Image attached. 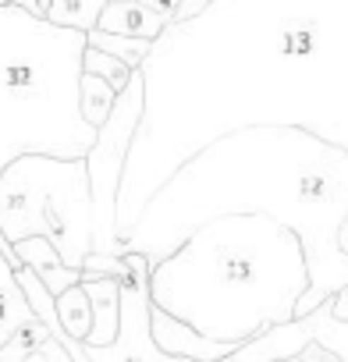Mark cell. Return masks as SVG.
<instances>
[{
    "mask_svg": "<svg viewBox=\"0 0 348 362\" xmlns=\"http://www.w3.org/2000/svg\"><path fill=\"white\" fill-rule=\"evenodd\" d=\"M29 316H33V309H29V302H25L18 281H15V270L4 256H0V344H4Z\"/></svg>",
    "mask_w": 348,
    "mask_h": 362,
    "instance_id": "30bf717a",
    "label": "cell"
},
{
    "mask_svg": "<svg viewBox=\"0 0 348 362\" xmlns=\"http://www.w3.org/2000/svg\"><path fill=\"white\" fill-rule=\"evenodd\" d=\"M210 4H217V0H182V8L174 11V18H170V25H185V22H196Z\"/></svg>",
    "mask_w": 348,
    "mask_h": 362,
    "instance_id": "2e32d148",
    "label": "cell"
},
{
    "mask_svg": "<svg viewBox=\"0 0 348 362\" xmlns=\"http://www.w3.org/2000/svg\"><path fill=\"white\" fill-rule=\"evenodd\" d=\"M79 288L86 291L89 309H93V327H89L82 348H103V344H110L114 334H117V281H114V277L82 274Z\"/></svg>",
    "mask_w": 348,
    "mask_h": 362,
    "instance_id": "ba28073f",
    "label": "cell"
},
{
    "mask_svg": "<svg viewBox=\"0 0 348 362\" xmlns=\"http://www.w3.org/2000/svg\"><path fill=\"white\" fill-rule=\"evenodd\" d=\"M47 341H50V330L43 327V320L29 316L4 344H0V362H25V358L40 355Z\"/></svg>",
    "mask_w": 348,
    "mask_h": 362,
    "instance_id": "5bb4252c",
    "label": "cell"
},
{
    "mask_svg": "<svg viewBox=\"0 0 348 362\" xmlns=\"http://www.w3.org/2000/svg\"><path fill=\"white\" fill-rule=\"evenodd\" d=\"M167 25L170 22L160 18L156 11H149L142 0H107V8L96 22L100 33L124 36V40H146V43H156Z\"/></svg>",
    "mask_w": 348,
    "mask_h": 362,
    "instance_id": "52a82bcc",
    "label": "cell"
},
{
    "mask_svg": "<svg viewBox=\"0 0 348 362\" xmlns=\"http://www.w3.org/2000/svg\"><path fill=\"white\" fill-rule=\"evenodd\" d=\"M107 0H47L43 4V22L54 29H71V33H93Z\"/></svg>",
    "mask_w": 348,
    "mask_h": 362,
    "instance_id": "9c48e42d",
    "label": "cell"
},
{
    "mask_svg": "<svg viewBox=\"0 0 348 362\" xmlns=\"http://www.w3.org/2000/svg\"><path fill=\"white\" fill-rule=\"evenodd\" d=\"M146 103V71H132L128 86L117 93L110 117L100 124L93 149L86 153L89 196H93V252L124 256L128 245L117 238V196L124 185V160L132 153L135 128L142 121Z\"/></svg>",
    "mask_w": 348,
    "mask_h": 362,
    "instance_id": "3957f363",
    "label": "cell"
},
{
    "mask_svg": "<svg viewBox=\"0 0 348 362\" xmlns=\"http://www.w3.org/2000/svg\"><path fill=\"white\" fill-rule=\"evenodd\" d=\"M54 316H57V323H61V330L68 337H75L79 344L86 341V334L93 327V309H89V298H86V291L79 284L54 298Z\"/></svg>",
    "mask_w": 348,
    "mask_h": 362,
    "instance_id": "7c38bea8",
    "label": "cell"
},
{
    "mask_svg": "<svg viewBox=\"0 0 348 362\" xmlns=\"http://www.w3.org/2000/svg\"><path fill=\"white\" fill-rule=\"evenodd\" d=\"M25 362H47V358H43V355H33V358H25Z\"/></svg>",
    "mask_w": 348,
    "mask_h": 362,
    "instance_id": "e0dca14e",
    "label": "cell"
},
{
    "mask_svg": "<svg viewBox=\"0 0 348 362\" xmlns=\"http://www.w3.org/2000/svg\"><path fill=\"white\" fill-rule=\"evenodd\" d=\"M86 36L0 4V170L18 156L86 160L96 132L79 117Z\"/></svg>",
    "mask_w": 348,
    "mask_h": 362,
    "instance_id": "6da1fadb",
    "label": "cell"
},
{
    "mask_svg": "<svg viewBox=\"0 0 348 362\" xmlns=\"http://www.w3.org/2000/svg\"><path fill=\"white\" fill-rule=\"evenodd\" d=\"M11 252H15L18 267H25V270L47 288L50 298L64 295L68 288H75V284L82 281V270L64 267L61 256L54 252V245H50L47 238H22V242L11 245Z\"/></svg>",
    "mask_w": 348,
    "mask_h": 362,
    "instance_id": "8992f818",
    "label": "cell"
},
{
    "mask_svg": "<svg viewBox=\"0 0 348 362\" xmlns=\"http://www.w3.org/2000/svg\"><path fill=\"white\" fill-rule=\"evenodd\" d=\"M114 100H117V93H114L103 78L82 71V78H79V117H82L93 132H100V124L110 117Z\"/></svg>",
    "mask_w": 348,
    "mask_h": 362,
    "instance_id": "8fae6325",
    "label": "cell"
},
{
    "mask_svg": "<svg viewBox=\"0 0 348 362\" xmlns=\"http://www.w3.org/2000/svg\"><path fill=\"white\" fill-rule=\"evenodd\" d=\"M86 47H93V50L121 61L128 71H139L146 64L149 50H153V43H146V40H124V36H110V33H100V29L86 33Z\"/></svg>",
    "mask_w": 348,
    "mask_h": 362,
    "instance_id": "4fadbf2b",
    "label": "cell"
},
{
    "mask_svg": "<svg viewBox=\"0 0 348 362\" xmlns=\"http://www.w3.org/2000/svg\"><path fill=\"white\" fill-rule=\"evenodd\" d=\"M82 71L103 78L114 93H121V89L128 86V78H132V71H128L121 61H114V57H107V54H100V50H93V47L82 50Z\"/></svg>",
    "mask_w": 348,
    "mask_h": 362,
    "instance_id": "9a60e30c",
    "label": "cell"
},
{
    "mask_svg": "<svg viewBox=\"0 0 348 362\" xmlns=\"http://www.w3.org/2000/svg\"><path fill=\"white\" fill-rule=\"evenodd\" d=\"M149 334H153V344L163 351V355H174V358H189V362H224L238 351V344L231 341H210L203 334H196L192 327H185L182 320L167 316L163 309H149Z\"/></svg>",
    "mask_w": 348,
    "mask_h": 362,
    "instance_id": "5b68a950",
    "label": "cell"
},
{
    "mask_svg": "<svg viewBox=\"0 0 348 362\" xmlns=\"http://www.w3.org/2000/svg\"><path fill=\"white\" fill-rule=\"evenodd\" d=\"M149 270L153 259L128 245L124 274L117 277V334L103 348H82L89 362H189L163 355L149 334Z\"/></svg>",
    "mask_w": 348,
    "mask_h": 362,
    "instance_id": "277c9868",
    "label": "cell"
},
{
    "mask_svg": "<svg viewBox=\"0 0 348 362\" xmlns=\"http://www.w3.org/2000/svg\"><path fill=\"white\" fill-rule=\"evenodd\" d=\"M0 235L8 245L47 238L64 267L93 256V196L86 160L18 156L0 170Z\"/></svg>",
    "mask_w": 348,
    "mask_h": 362,
    "instance_id": "7a4b0ae2",
    "label": "cell"
}]
</instances>
